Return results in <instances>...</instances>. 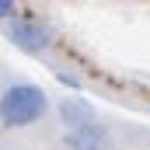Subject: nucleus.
<instances>
[{"mask_svg":"<svg viewBox=\"0 0 150 150\" xmlns=\"http://www.w3.org/2000/svg\"><path fill=\"white\" fill-rule=\"evenodd\" d=\"M49 112V94L28 84V80H11L0 87V122L7 129H25L42 122V115Z\"/></svg>","mask_w":150,"mask_h":150,"instance_id":"f257e3e1","label":"nucleus"},{"mask_svg":"<svg viewBox=\"0 0 150 150\" xmlns=\"http://www.w3.org/2000/svg\"><path fill=\"white\" fill-rule=\"evenodd\" d=\"M4 32L7 38L21 49V52H28V56H38V52H45L49 45H52V32L38 21V18H7L4 21Z\"/></svg>","mask_w":150,"mask_h":150,"instance_id":"f03ea898","label":"nucleus"},{"mask_svg":"<svg viewBox=\"0 0 150 150\" xmlns=\"http://www.w3.org/2000/svg\"><path fill=\"white\" fill-rule=\"evenodd\" d=\"M63 150H115V140H112V133L94 119L87 126L67 129L63 133Z\"/></svg>","mask_w":150,"mask_h":150,"instance_id":"7ed1b4c3","label":"nucleus"},{"mask_svg":"<svg viewBox=\"0 0 150 150\" xmlns=\"http://www.w3.org/2000/svg\"><path fill=\"white\" fill-rule=\"evenodd\" d=\"M59 119H63V129H77V126L94 122V112H91V105H87L84 98L67 94V98L59 101Z\"/></svg>","mask_w":150,"mask_h":150,"instance_id":"20e7f679","label":"nucleus"},{"mask_svg":"<svg viewBox=\"0 0 150 150\" xmlns=\"http://www.w3.org/2000/svg\"><path fill=\"white\" fill-rule=\"evenodd\" d=\"M56 80H59L63 87H70V91H80V77L67 74V70H56Z\"/></svg>","mask_w":150,"mask_h":150,"instance_id":"39448f33","label":"nucleus"},{"mask_svg":"<svg viewBox=\"0 0 150 150\" xmlns=\"http://www.w3.org/2000/svg\"><path fill=\"white\" fill-rule=\"evenodd\" d=\"M14 14H18V0H0V21H7Z\"/></svg>","mask_w":150,"mask_h":150,"instance_id":"423d86ee","label":"nucleus"}]
</instances>
